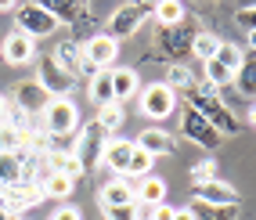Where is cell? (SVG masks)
I'll return each instance as SVG.
<instances>
[{
	"label": "cell",
	"instance_id": "6da1fadb",
	"mask_svg": "<svg viewBox=\"0 0 256 220\" xmlns=\"http://www.w3.org/2000/svg\"><path fill=\"white\" fill-rule=\"evenodd\" d=\"M188 105H192L220 138H234V134L242 130V123H238V116L231 112V105L220 101V90H213L210 83H195V87L188 90Z\"/></svg>",
	"mask_w": 256,
	"mask_h": 220
},
{
	"label": "cell",
	"instance_id": "7a4b0ae2",
	"mask_svg": "<svg viewBox=\"0 0 256 220\" xmlns=\"http://www.w3.org/2000/svg\"><path fill=\"white\" fill-rule=\"evenodd\" d=\"M40 130L47 134L50 141L72 138V134L80 130V105H76L72 98H54L44 108V116H40Z\"/></svg>",
	"mask_w": 256,
	"mask_h": 220
},
{
	"label": "cell",
	"instance_id": "3957f363",
	"mask_svg": "<svg viewBox=\"0 0 256 220\" xmlns=\"http://www.w3.org/2000/svg\"><path fill=\"white\" fill-rule=\"evenodd\" d=\"M108 138H112V134L101 126L98 120L80 123V130H76V144H72V156L80 159L83 170H94V166H101V156H105Z\"/></svg>",
	"mask_w": 256,
	"mask_h": 220
},
{
	"label": "cell",
	"instance_id": "277c9868",
	"mask_svg": "<svg viewBox=\"0 0 256 220\" xmlns=\"http://www.w3.org/2000/svg\"><path fill=\"white\" fill-rule=\"evenodd\" d=\"M58 29H62L58 18L44 4H18L14 8V32H22L29 40H47V36H54Z\"/></svg>",
	"mask_w": 256,
	"mask_h": 220
},
{
	"label": "cell",
	"instance_id": "5b68a950",
	"mask_svg": "<svg viewBox=\"0 0 256 220\" xmlns=\"http://www.w3.org/2000/svg\"><path fill=\"white\" fill-rule=\"evenodd\" d=\"M144 18H152V4H141V0H134V4H119V8L108 14L105 36H112V40L119 44V40L134 36V32L144 26Z\"/></svg>",
	"mask_w": 256,
	"mask_h": 220
},
{
	"label": "cell",
	"instance_id": "8992f818",
	"mask_svg": "<svg viewBox=\"0 0 256 220\" xmlns=\"http://www.w3.org/2000/svg\"><path fill=\"white\" fill-rule=\"evenodd\" d=\"M40 202H44V192H40V184H32V180H14V184L0 188V206L11 216H22L29 210H36Z\"/></svg>",
	"mask_w": 256,
	"mask_h": 220
},
{
	"label": "cell",
	"instance_id": "52a82bcc",
	"mask_svg": "<svg viewBox=\"0 0 256 220\" xmlns=\"http://www.w3.org/2000/svg\"><path fill=\"white\" fill-rule=\"evenodd\" d=\"M83 47V62H87V72H108L116 69V58H119V44L112 36H105V32H98V36H90Z\"/></svg>",
	"mask_w": 256,
	"mask_h": 220
},
{
	"label": "cell",
	"instance_id": "ba28073f",
	"mask_svg": "<svg viewBox=\"0 0 256 220\" xmlns=\"http://www.w3.org/2000/svg\"><path fill=\"white\" fill-rule=\"evenodd\" d=\"M180 134H184L192 144L206 148V152H216V148H220V134H216L206 120H202L192 105H184V112H180Z\"/></svg>",
	"mask_w": 256,
	"mask_h": 220
},
{
	"label": "cell",
	"instance_id": "9c48e42d",
	"mask_svg": "<svg viewBox=\"0 0 256 220\" xmlns=\"http://www.w3.org/2000/svg\"><path fill=\"white\" fill-rule=\"evenodd\" d=\"M50 101H54V98H50L36 80H22L18 87H14V94H11V108H18V112L32 116V120H40Z\"/></svg>",
	"mask_w": 256,
	"mask_h": 220
},
{
	"label": "cell",
	"instance_id": "30bf717a",
	"mask_svg": "<svg viewBox=\"0 0 256 220\" xmlns=\"http://www.w3.org/2000/svg\"><path fill=\"white\" fill-rule=\"evenodd\" d=\"M141 112L148 116V120H166V116L177 112V94L166 87V83H148V87L141 90Z\"/></svg>",
	"mask_w": 256,
	"mask_h": 220
},
{
	"label": "cell",
	"instance_id": "8fae6325",
	"mask_svg": "<svg viewBox=\"0 0 256 220\" xmlns=\"http://www.w3.org/2000/svg\"><path fill=\"white\" fill-rule=\"evenodd\" d=\"M198 206H206V210H234L238 206V192L231 188L228 180H210V184H198V188L192 192Z\"/></svg>",
	"mask_w": 256,
	"mask_h": 220
},
{
	"label": "cell",
	"instance_id": "7c38bea8",
	"mask_svg": "<svg viewBox=\"0 0 256 220\" xmlns=\"http://www.w3.org/2000/svg\"><path fill=\"white\" fill-rule=\"evenodd\" d=\"M50 62H54L65 76H72V80L90 76V72H87V62H83V47H80L76 40H62V44L54 47V54H50Z\"/></svg>",
	"mask_w": 256,
	"mask_h": 220
},
{
	"label": "cell",
	"instance_id": "4fadbf2b",
	"mask_svg": "<svg viewBox=\"0 0 256 220\" xmlns=\"http://www.w3.org/2000/svg\"><path fill=\"white\" fill-rule=\"evenodd\" d=\"M36 83H40V87H44L50 98H69V94H72V87H76V80H72V76H65V72H62L50 58H44V62H40Z\"/></svg>",
	"mask_w": 256,
	"mask_h": 220
},
{
	"label": "cell",
	"instance_id": "5bb4252c",
	"mask_svg": "<svg viewBox=\"0 0 256 220\" xmlns=\"http://www.w3.org/2000/svg\"><path fill=\"white\" fill-rule=\"evenodd\" d=\"M130 202H138V195H134V180L126 177H112L98 188V206L101 210H112V206H130Z\"/></svg>",
	"mask_w": 256,
	"mask_h": 220
},
{
	"label": "cell",
	"instance_id": "9a60e30c",
	"mask_svg": "<svg viewBox=\"0 0 256 220\" xmlns=\"http://www.w3.org/2000/svg\"><path fill=\"white\" fill-rule=\"evenodd\" d=\"M0 58H4L8 65H29L32 58H36V40L22 36V32H8L4 44H0Z\"/></svg>",
	"mask_w": 256,
	"mask_h": 220
},
{
	"label": "cell",
	"instance_id": "2e32d148",
	"mask_svg": "<svg viewBox=\"0 0 256 220\" xmlns=\"http://www.w3.org/2000/svg\"><path fill=\"white\" fill-rule=\"evenodd\" d=\"M134 144H138L141 152H148L152 159L174 156V148H177V144H174V134H170V130H162V126H148V130H141Z\"/></svg>",
	"mask_w": 256,
	"mask_h": 220
},
{
	"label": "cell",
	"instance_id": "e0dca14e",
	"mask_svg": "<svg viewBox=\"0 0 256 220\" xmlns=\"http://www.w3.org/2000/svg\"><path fill=\"white\" fill-rule=\"evenodd\" d=\"M134 141H126V138H108V144H105V156H101V166L105 170H112L116 177H123L126 174V162H130V156H134Z\"/></svg>",
	"mask_w": 256,
	"mask_h": 220
},
{
	"label": "cell",
	"instance_id": "ac0fdd59",
	"mask_svg": "<svg viewBox=\"0 0 256 220\" xmlns=\"http://www.w3.org/2000/svg\"><path fill=\"white\" fill-rule=\"evenodd\" d=\"M192 36H195V32L188 29V26L159 29V47L166 50L170 58H184V54H192Z\"/></svg>",
	"mask_w": 256,
	"mask_h": 220
},
{
	"label": "cell",
	"instance_id": "d6986e66",
	"mask_svg": "<svg viewBox=\"0 0 256 220\" xmlns=\"http://www.w3.org/2000/svg\"><path fill=\"white\" fill-rule=\"evenodd\" d=\"M166 180L162 177H156V174H148V177H141V180H134V195H138V206H162L166 202Z\"/></svg>",
	"mask_w": 256,
	"mask_h": 220
},
{
	"label": "cell",
	"instance_id": "ffe728a7",
	"mask_svg": "<svg viewBox=\"0 0 256 220\" xmlns=\"http://www.w3.org/2000/svg\"><path fill=\"white\" fill-rule=\"evenodd\" d=\"M112 94H116L119 105L130 101L134 94H141V72H138V69H126V65L112 69Z\"/></svg>",
	"mask_w": 256,
	"mask_h": 220
},
{
	"label": "cell",
	"instance_id": "44dd1931",
	"mask_svg": "<svg viewBox=\"0 0 256 220\" xmlns=\"http://www.w3.org/2000/svg\"><path fill=\"white\" fill-rule=\"evenodd\" d=\"M44 8L58 18V26H76L90 14L87 4H72V0H44Z\"/></svg>",
	"mask_w": 256,
	"mask_h": 220
},
{
	"label": "cell",
	"instance_id": "7402d4cb",
	"mask_svg": "<svg viewBox=\"0 0 256 220\" xmlns=\"http://www.w3.org/2000/svg\"><path fill=\"white\" fill-rule=\"evenodd\" d=\"M152 18H156L159 29H174V26H184L188 8L180 0H162V4H152Z\"/></svg>",
	"mask_w": 256,
	"mask_h": 220
},
{
	"label": "cell",
	"instance_id": "603a6c76",
	"mask_svg": "<svg viewBox=\"0 0 256 220\" xmlns=\"http://www.w3.org/2000/svg\"><path fill=\"white\" fill-rule=\"evenodd\" d=\"M87 98L94 101L98 108H101V105H112V101H116V94H112V69L90 76V83H87Z\"/></svg>",
	"mask_w": 256,
	"mask_h": 220
},
{
	"label": "cell",
	"instance_id": "cb8c5ba5",
	"mask_svg": "<svg viewBox=\"0 0 256 220\" xmlns=\"http://www.w3.org/2000/svg\"><path fill=\"white\" fill-rule=\"evenodd\" d=\"M216 47H220V36L210 29H198L195 36H192V54L202 58V62H213L216 58Z\"/></svg>",
	"mask_w": 256,
	"mask_h": 220
},
{
	"label": "cell",
	"instance_id": "d4e9b609",
	"mask_svg": "<svg viewBox=\"0 0 256 220\" xmlns=\"http://www.w3.org/2000/svg\"><path fill=\"white\" fill-rule=\"evenodd\" d=\"M162 83L177 94V90H192V87H195V76H192V69H188L184 62H170V69H166V80H162Z\"/></svg>",
	"mask_w": 256,
	"mask_h": 220
},
{
	"label": "cell",
	"instance_id": "484cf974",
	"mask_svg": "<svg viewBox=\"0 0 256 220\" xmlns=\"http://www.w3.org/2000/svg\"><path fill=\"white\" fill-rule=\"evenodd\" d=\"M40 188H44V198H58V202H62V198H69V195L76 192V180L65 177V174H50Z\"/></svg>",
	"mask_w": 256,
	"mask_h": 220
},
{
	"label": "cell",
	"instance_id": "4316f807",
	"mask_svg": "<svg viewBox=\"0 0 256 220\" xmlns=\"http://www.w3.org/2000/svg\"><path fill=\"white\" fill-rule=\"evenodd\" d=\"M216 62L224 65V69L238 72V69H242V62H246V50L238 47V44H228V40H220V47H216Z\"/></svg>",
	"mask_w": 256,
	"mask_h": 220
},
{
	"label": "cell",
	"instance_id": "83f0119b",
	"mask_svg": "<svg viewBox=\"0 0 256 220\" xmlns=\"http://www.w3.org/2000/svg\"><path fill=\"white\" fill-rule=\"evenodd\" d=\"M94 120H98L101 126H105L108 134H116L119 126H123L126 112H123V105H119V101H112V105H101V108H98V116H94Z\"/></svg>",
	"mask_w": 256,
	"mask_h": 220
},
{
	"label": "cell",
	"instance_id": "f1b7e54d",
	"mask_svg": "<svg viewBox=\"0 0 256 220\" xmlns=\"http://www.w3.org/2000/svg\"><path fill=\"white\" fill-rule=\"evenodd\" d=\"M152 166H156V159L148 156V152H141V148H134V156H130V162H126V180L134 177V180H141V177H148L152 174Z\"/></svg>",
	"mask_w": 256,
	"mask_h": 220
},
{
	"label": "cell",
	"instance_id": "f546056e",
	"mask_svg": "<svg viewBox=\"0 0 256 220\" xmlns=\"http://www.w3.org/2000/svg\"><path fill=\"white\" fill-rule=\"evenodd\" d=\"M202 65H206V83H210L213 90L231 87V83H234V72H231V69H224V65H220L216 58H213V62H202Z\"/></svg>",
	"mask_w": 256,
	"mask_h": 220
},
{
	"label": "cell",
	"instance_id": "4dcf8cb0",
	"mask_svg": "<svg viewBox=\"0 0 256 220\" xmlns=\"http://www.w3.org/2000/svg\"><path fill=\"white\" fill-rule=\"evenodd\" d=\"M231 87H238L242 94L256 98V62H249V58L242 62V69L234 72V83H231Z\"/></svg>",
	"mask_w": 256,
	"mask_h": 220
},
{
	"label": "cell",
	"instance_id": "1f68e13d",
	"mask_svg": "<svg viewBox=\"0 0 256 220\" xmlns=\"http://www.w3.org/2000/svg\"><path fill=\"white\" fill-rule=\"evenodd\" d=\"M22 180V152L18 156H0V188Z\"/></svg>",
	"mask_w": 256,
	"mask_h": 220
},
{
	"label": "cell",
	"instance_id": "d6a6232c",
	"mask_svg": "<svg viewBox=\"0 0 256 220\" xmlns=\"http://www.w3.org/2000/svg\"><path fill=\"white\" fill-rule=\"evenodd\" d=\"M22 152V134L11 123H0V156H18Z\"/></svg>",
	"mask_w": 256,
	"mask_h": 220
},
{
	"label": "cell",
	"instance_id": "836d02e7",
	"mask_svg": "<svg viewBox=\"0 0 256 220\" xmlns=\"http://www.w3.org/2000/svg\"><path fill=\"white\" fill-rule=\"evenodd\" d=\"M188 177H192V188H198V184H210V180H216L220 174H216V162L213 159H198L192 170H188Z\"/></svg>",
	"mask_w": 256,
	"mask_h": 220
},
{
	"label": "cell",
	"instance_id": "e575fe53",
	"mask_svg": "<svg viewBox=\"0 0 256 220\" xmlns=\"http://www.w3.org/2000/svg\"><path fill=\"white\" fill-rule=\"evenodd\" d=\"M105 220H138V202H130V206H112V210H101Z\"/></svg>",
	"mask_w": 256,
	"mask_h": 220
},
{
	"label": "cell",
	"instance_id": "d590c367",
	"mask_svg": "<svg viewBox=\"0 0 256 220\" xmlns=\"http://www.w3.org/2000/svg\"><path fill=\"white\" fill-rule=\"evenodd\" d=\"M234 210H206V206H195V220H234Z\"/></svg>",
	"mask_w": 256,
	"mask_h": 220
},
{
	"label": "cell",
	"instance_id": "8d00e7d4",
	"mask_svg": "<svg viewBox=\"0 0 256 220\" xmlns=\"http://www.w3.org/2000/svg\"><path fill=\"white\" fill-rule=\"evenodd\" d=\"M50 220H83V213L76 210V206H62V210H54V216Z\"/></svg>",
	"mask_w": 256,
	"mask_h": 220
},
{
	"label": "cell",
	"instance_id": "74e56055",
	"mask_svg": "<svg viewBox=\"0 0 256 220\" xmlns=\"http://www.w3.org/2000/svg\"><path fill=\"white\" fill-rule=\"evenodd\" d=\"M174 220H195V206H184V210H174Z\"/></svg>",
	"mask_w": 256,
	"mask_h": 220
},
{
	"label": "cell",
	"instance_id": "f35d334b",
	"mask_svg": "<svg viewBox=\"0 0 256 220\" xmlns=\"http://www.w3.org/2000/svg\"><path fill=\"white\" fill-rule=\"evenodd\" d=\"M8 112H11V101H8L4 94H0V123H4V120H8Z\"/></svg>",
	"mask_w": 256,
	"mask_h": 220
},
{
	"label": "cell",
	"instance_id": "ab89813d",
	"mask_svg": "<svg viewBox=\"0 0 256 220\" xmlns=\"http://www.w3.org/2000/svg\"><path fill=\"white\" fill-rule=\"evenodd\" d=\"M18 4H14V0H0V11H14Z\"/></svg>",
	"mask_w": 256,
	"mask_h": 220
},
{
	"label": "cell",
	"instance_id": "60d3db41",
	"mask_svg": "<svg viewBox=\"0 0 256 220\" xmlns=\"http://www.w3.org/2000/svg\"><path fill=\"white\" fill-rule=\"evenodd\" d=\"M249 126L256 130V105H249Z\"/></svg>",
	"mask_w": 256,
	"mask_h": 220
},
{
	"label": "cell",
	"instance_id": "b9f144b4",
	"mask_svg": "<svg viewBox=\"0 0 256 220\" xmlns=\"http://www.w3.org/2000/svg\"><path fill=\"white\" fill-rule=\"evenodd\" d=\"M0 220H11V213H8L4 206H0Z\"/></svg>",
	"mask_w": 256,
	"mask_h": 220
},
{
	"label": "cell",
	"instance_id": "7bdbcfd3",
	"mask_svg": "<svg viewBox=\"0 0 256 220\" xmlns=\"http://www.w3.org/2000/svg\"><path fill=\"white\" fill-rule=\"evenodd\" d=\"M249 47H252V50H256V32H249Z\"/></svg>",
	"mask_w": 256,
	"mask_h": 220
},
{
	"label": "cell",
	"instance_id": "ee69618b",
	"mask_svg": "<svg viewBox=\"0 0 256 220\" xmlns=\"http://www.w3.org/2000/svg\"><path fill=\"white\" fill-rule=\"evenodd\" d=\"M11 220H22V216H11Z\"/></svg>",
	"mask_w": 256,
	"mask_h": 220
}]
</instances>
